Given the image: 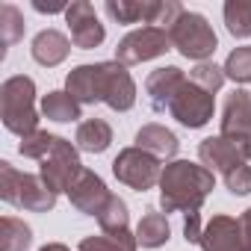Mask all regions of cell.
<instances>
[{"label": "cell", "mask_w": 251, "mask_h": 251, "mask_svg": "<svg viewBox=\"0 0 251 251\" xmlns=\"http://www.w3.org/2000/svg\"><path fill=\"white\" fill-rule=\"evenodd\" d=\"M106 15L115 21V24H139L151 21V12H154V0H106Z\"/></svg>", "instance_id": "cell-21"}, {"label": "cell", "mask_w": 251, "mask_h": 251, "mask_svg": "<svg viewBox=\"0 0 251 251\" xmlns=\"http://www.w3.org/2000/svg\"><path fill=\"white\" fill-rule=\"evenodd\" d=\"M0 118L3 127L15 136H30L39 130L36 112V83L27 74H12L0 86Z\"/></svg>", "instance_id": "cell-2"}, {"label": "cell", "mask_w": 251, "mask_h": 251, "mask_svg": "<svg viewBox=\"0 0 251 251\" xmlns=\"http://www.w3.org/2000/svg\"><path fill=\"white\" fill-rule=\"evenodd\" d=\"M201 251H242V239H239V219L216 213L201 233Z\"/></svg>", "instance_id": "cell-15"}, {"label": "cell", "mask_w": 251, "mask_h": 251, "mask_svg": "<svg viewBox=\"0 0 251 251\" xmlns=\"http://www.w3.org/2000/svg\"><path fill=\"white\" fill-rule=\"evenodd\" d=\"M0 195L6 204L27 210V213H48L56 207V192L39 177V175H27L18 172L12 163H0Z\"/></svg>", "instance_id": "cell-3"}, {"label": "cell", "mask_w": 251, "mask_h": 251, "mask_svg": "<svg viewBox=\"0 0 251 251\" xmlns=\"http://www.w3.org/2000/svg\"><path fill=\"white\" fill-rule=\"evenodd\" d=\"M183 83H186V74L177 65H163V68L151 71L148 80H145V95H148L151 109L154 112H169V106L177 98Z\"/></svg>", "instance_id": "cell-14"}, {"label": "cell", "mask_w": 251, "mask_h": 251, "mask_svg": "<svg viewBox=\"0 0 251 251\" xmlns=\"http://www.w3.org/2000/svg\"><path fill=\"white\" fill-rule=\"evenodd\" d=\"M201 233H204V225H201V213H189L183 219V239L198 245L201 242Z\"/></svg>", "instance_id": "cell-32"}, {"label": "cell", "mask_w": 251, "mask_h": 251, "mask_svg": "<svg viewBox=\"0 0 251 251\" xmlns=\"http://www.w3.org/2000/svg\"><path fill=\"white\" fill-rule=\"evenodd\" d=\"M112 175L118 177V183L130 186L136 192H148L154 186H160V175L163 166L157 157H151L148 151L130 145V148H121L118 157L112 160Z\"/></svg>", "instance_id": "cell-5"}, {"label": "cell", "mask_w": 251, "mask_h": 251, "mask_svg": "<svg viewBox=\"0 0 251 251\" xmlns=\"http://www.w3.org/2000/svg\"><path fill=\"white\" fill-rule=\"evenodd\" d=\"M225 77L233 80V83H251V45H242V48H233L222 65Z\"/></svg>", "instance_id": "cell-28"}, {"label": "cell", "mask_w": 251, "mask_h": 251, "mask_svg": "<svg viewBox=\"0 0 251 251\" xmlns=\"http://www.w3.org/2000/svg\"><path fill=\"white\" fill-rule=\"evenodd\" d=\"M80 106L83 103H77L68 92H48L45 98H42V115L45 118H50V121H56V124H68V121H77L80 118Z\"/></svg>", "instance_id": "cell-22"}, {"label": "cell", "mask_w": 251, "mask_h": 251, "mask_svg": "<svg viewBox=\"0 0 251 251\" xmlns=\"http://www.w3.org/2000/svg\"><path fill=\"white\" fill-rule=\"evenodd\" d=\"M98 225L103 233H118V230H130V210H127V201L112 195L106 201V207L100 210L98 216Z\"/></svg>", "instance_id": "cell-26"}, {"label": "cell", "mask_w": 251, "mask_h": 251, "mask_svg": "<svg viewBox=\"0 0 251 251\" xmlns=\"http://www.w3.org/2000/svg\"><path fill=\"white\" fill-rule=\"evenodd\" d=\"M198 160H201L204 169H210L213 175H222V177H227V175L236 172L239 166L251 163V160L245 157V151H242L239 145H233L230 139H225V136H207V139L198 145Z\"/></svg>", "instance_id": "cell-12"}, {"label": "cell", "mask_w": 251, "mask_h": 251, "mask_svg": "<svg viewBox=\"0 0 251 251\" xmlns=\"http://www.w3.org/2000/svg\"><path fill=\"white\" fill-rule=\"evenodd\" d=\"M225 27L233 39L251 36V0H227L225 3Z\"/></svg>", "instance_id": "cell-25"}, {"label": "cell", "mask_w": 251, "mask_h": 251, "mask_svg": "<svg viewBox=\"0 0 251 251\" xmlns=\"http://www.w3.org/2000/svg\"><path fill=\"white\" fill-rule=\"evenodd\" d=\"M172 50V36L160 27H136L115 45V62L121 65H142Z\"/></svg>", "instance_id": "cell-8"}, {"label": "cell", "mask_w": 251, "mask_h": 251, "mask_svg": "<svg viewBox=\"0 0 251 251\" xmlns=\"http://www.w3.org/2000/svg\"><path fill=\"white\" fill-rule=\"evenodd\" d=\"M169 36H172V48L192 62H207L219 48L213 24L201 12H183L180 21L169 30Z\"/></svg>", "instance_id": "cell-4"}, {"label": "cell", "mask_w": 251, "mask_h": 251, "mask_svg": "<svg viewBox=\"0 0 251 251\" xmlns=\"http://www.w3.org/2000/svg\"><path fill=\"white\" fill-rule=\"evenodd\" d=\"M136 233L130 230H118V233H98V236H83L80 251H136Z\"/></svg>", "instance_id": "cell-24"}, {"label": "cell", "mask_w": 251, "mask_h": 251, "mask_svg": "<svg viewBox=\"0 0 251 251\" xmlns=\"http://www.w3.org/2000/svg\"><path fill=\"white\" fill-rule=\"evenodd\" d=\"M59 136L56 133H48V130H36V133H30V136H24L21 142H18V154L21 157H30V160H45L48 157V151L53 148V142H56Z\"/></svg>", "instance_id": "cell-29"}, {"label": "cell", "mask_w": 251, "mask_h": 251, "mask_svg": "<svg viewBox=\"0 0 251 251\" xmlns=\"http://www.w3.org/2000/svg\"><path fill=\"white\" fill-rule=\"evenodd\" d=\"M65 24L71 30L74 48H80V50H95L106 39V30L98 21V12H95V6L89 0H74L68 6V12H65Z\"/></svg>", "instance_id": "cell-11"}, {"label": "cell", "mask_w": 251, "mask_h": 251, "mask_svg": "<svg viewBox=\"0 0 251 251\" xmlns=\"http://www.w3.org/2000/svg\"><path fill=\"white\" fill-rule=\"evenodd\" d=\"M216 189V175L201 163L172 160L160 175V207L163 213H201L207 195Z\"/></svg>", "instance_id": "cell-1"}, {"label": "cell", "mask_w": 251, "mask_h": 251, "mask_svg": "<svg viewBox=\"0 0 251 251\" xmlns=\"http://www.w3.org/2000/svg\"><path fill=\"white\" fill-rule=\"evenodd\" d=\"M74 145L86 154H103L112 145V127L103 118H86V121L77 124Z\"/></svg>", "instance_id": "cell-18"}, {"label": "cell", "mask_w": 251, "mask_h": 251, "mask_svg": "<svg viewBox=\"0 0 251 251\" xmlns=\"http://www.w3.org/2000/svg\"><path fill=\"white\" fill-rule=\"evenodd\" d=\"M30 53H33V59H36L39 65L56 68V65H62V62L68 59V53H71V39H68L65 33H59V30H42V33H36V39H33V45H30Z\"/></svg>", "instance_id": "cell-17"}, {"label": "cell", "mask_w": 251, "mask_h": 251, "mask_svg": "<svg viewBox=\"0 0 251 251\" xmlns=\"http://www.w3.org/2000/svg\"><path fill=\"white\" fill-rule=\"evenodd\" d=\"M24 30H27V24H24V15L18 6H12V3L0 6V42H3V53H6V48L18 45L24 39Z\"/></svg>", "instance_id": "cell-27"}, {"label": "cell", "mask_w": 251, "mask_h": 251, "mask_svg": "<svg viewBox=\"0 0 251 251\" xmlns=\"http://www.w3.org/2000/svg\"><path fill=\"white\" fill-rule=\"evenodd\" d=\"M189 80L195 83V86H201L204 92H210V95H216L222 86H225V71L216 65V62H198L192 71H189Z\"/></svg>", "instance_id": "cell-30"}, {"label": "cell", "mask_w": 251, "mask_h": 251, "mask_svg": "<svg viewBox=\"0 0 251 251\" xmlns=\"http://www.w3.org/2000/svg\"><path fill=\"white\" fill-rule=\"evenodd\" d=\"M222 130L219 136L230 139L233 145H239L245 151V157L251 160V92L245 89H233L222 106Z\"/></svg>", "instance_id": "cell-9"}, {"label": "cell", "mask_w": 251, "mask_h": 251, "mask_svg": "<svg viewBox=\"0 0 251 251\" xmlns=\"http://www.w3.org/2000/svg\"><path fill=\"white\" fill-rule=\"evenodd\" d=\"M133 142H136V148H142L151 157L166 160V163H172L177 157V148H180L177 136L169 127H163V124H142V127L136 130V139Z\"/></svg>", "instance_id": "cell-16"}, {"label": "cell", "mask_w": 251, "mask_h": 251, "mask_svg": "<svg viewBox=\"0 0 251 251\" xmlns=\"http://www.w3.org/2000/svg\"><path fill=\"white\" fill-rule=\"evenodd\" d=\"M112 198V192L106 189V183L100 180V175H95L92 169H83L80 177L74 180V186L68 189V201L77 213L83 216H100V210L106 207V201Z\"/></svg>", "instance_id": "cell-13"}, {"label": "cell", "mask_w": 251, "mask_h": 251, "mask_svg": "<svg viewBox=\"0 0 251 251\" xmlns=\"http://www.w3.org/2000/svg\"><path fill=\"white\" fill-rule=\"evenodd\" d=\"M39 251H71L68 245H62V242H48V245H42Z\"/></svg>", "instance_id": "cell-35"}, {"label": "cell", "mask_w": 251, "mask_h": 251, "mask_svg": "<svg viewBox=\"0 0 251 251\" xmlns=\"http://www.w3.org/2000/svg\"><path fill=\"white\" fill-rule=\"evenodd\" d=\"M33 245V227L18 216H3L0 222V251H27Z\"/></svg>", "instance_id": "cell-23"}, {"label": "cell", "mask_w": 251, "mask_h": 251, "mask_svg": "<svg viewBox=\"0 0 251 251\" xmlns=\"http://www.w3.org/2000/svg\"><path fill=\"white\" fill-rule=\"evenodd\" d=\"M172 239V225L169 216L160 210H145V216L136 225V242L142 248H163Z\"/></svg>", "instance_id": "cell-19"}, {"label": "cell", "mask_w": 251, "mask_h": 251, "mask_svg": "<svg viewBox=\"0 0 251 251\" xmlns=\"http://www.w3.org/2000/svg\"><path fill=\"white\" fill-rule=\"evenodd\" d=\"M98 100L106 103L115 112H127L136 103V83L127 71V65H121L115 59L98 62Z\"/></svg>", "instance_id": "cell-7"}, {"label": "cell", "mask_w": 251, "mask_h": 251, "mask_svg": "<svg viewBox=\"0 0 251 251\" xmlns=\"http://www.w3.org/2000/svg\"><path fill=\"white\" fill-rule=\"evenodd\" d=\"M213 98H216V95L204 92L201 86H195V83L186 77V83L180 86L177 98H175L172 106H169V115H172L177 124H183V127L198 130V127H204V124L213 118V112H216V100H213Z\"/></svg>", "instance_id": "cell-10"}, {"label": "cell", "mask_w": 251, "mask_h": 251, "mask_svg": "<svg viewBox=\"0 0 251 251\" xmlns=\"http://www.w3.org/2000/svg\"><path fill=\"white\" fill-rule=\"evenodd\" d=\"M83 172V163H80V148L71 145L65 136H59L53 142V148L48 151V157L39 163V177L59 195V192H68L74 186V180L80 177Z\"/></svg>", "instance_id": "cell-6"}, {"label": "cell", "mask_w": 251, "mask_h": 251, "mask_svg": "<svg viewBox=\"0 0 251 251\" xmlns=\"http://www.w3.org/2000/svg\"><path fill=\"white\" fill-rule=\"evenodd\" d=\"M225 186L230 195H251V166H239L236 172H230L225 177Z\"/></svg>", "instance_id": "cell-31"}, {"label": "cell", "mask_w": 251, "mask_h": 251, "mask_svg": "<svg viewBox=\"0 0 251 251\" xmlns=\"http://www.w3.org/2000/svg\"><path fill=\"white\" fill-rule=\"evenodd\" d=\"M65 92L77 103H100L98 100V62L95 65H77L65 77Z\"/></svg>", "instance_id": "cell-20"}, {"label": "cell", "mask_w": 251, "mask_h": 251, "mask_svg": "<svg viewBox=\"0 0 251 251\" xmlns=\"http://www.w3.org/2000/svg\"><path fill=\"white\" fill-rule=\"evenodd\" d=\"M71 3H65V0H59V3H45V0H33V9L36 12H48V15H56V12H68Z\"/></svg>", "instance_id": "cell-34"}, {"label": "cell", "mask_w": 251, "mask_h": 251, "mask_svg": "<svg viewBox=\"0 0 251 251\" xmlns=\"http://www.w3.org/2000/svg\"><path fill=\"white\" fill-rule=\"evenodd\" d=\"M239 239H242V251H251V207L239 216Z\"/></svg>", "instance_id": "cell-33"}]
</instances>
